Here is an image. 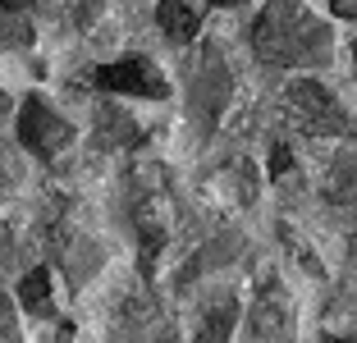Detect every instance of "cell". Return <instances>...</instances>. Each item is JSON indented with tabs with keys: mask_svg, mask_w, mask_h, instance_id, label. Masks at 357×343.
Segmentation results:
<instances>
[{
	"mask_svg": "<svg viewBox=\"0 0 357 343\" xmlns=\"http://www.w3.org/2000/svg\"><path fill=\"white\" fill-rule=\"evenodd\" d=\"M330 23L303 0H266L252 23V51L275 69H321L330 60Z\"/></svg>",
	"mask_w": 357,
	"mask_h": 343,
	"instance_id": "cell-1",
	"label": "cell"
},
{
	"mask_svg": "<svg viewBox=\"0 0 357 343\" xmlns=\"http://www.w3.org/2000/svg\"><path fill=\"white\" fill-rule=\"evenodd\" d=\"M284 105H289L294 128H303V133H312V137H339V133L353 128V124H348V114H344V105L316 83V78H298V83H289Z\"/></svg>",
	"mask_w": 357,
	"mask_h": 343,
	"instance_id": "cell-2",
	"label": "cell"
},
{
	"mask_svg": "<svg viewBox=\"0 0 357 343\" xmlns=\"http://www.w3.org/2000/svg\"><path fill=\"white\" fill-rule=\"evenodd\" d=\"M19 142L28 146V151H37L42 160H55L64 146L74 142V124H69L51 101L28 96V101L19 105Z\"/></svg>",
	"mask_w": 357,
	"mask_h": 343,
	"instance_id": "cell-3",
	"label": "cell"
},
{
	"mask_svg": "<svg viewBox=\"0 0 357 343\" xmlns=\"http://www.w3.org/2000/svg\"><path fill=\"white\" fill-rule=\"evenodd\" d=\"M92 83L101 87V92L151 96V101H165V96H169L165 73H160L151 60H142V55H124V60H115V64H101V69L92 73Z\"/></svg>",
	"mask_w": 357,
	"mask_h": 343,
	"instance_id": "cell-4",
	"label": "cell"
},
{
	"mask_svg": "<svg viewBox=\"0 0 357 343\" xmlns=\"http://www.w3.org/2000/svg\"><path fill=\"white\" fill-rule=\"evenodd\" d=\"M156 23L169 42H192L202 32V10L188 5V0H160L156 5Z\"/></svg>",
	"mask_w": 357,
	"mask_h": 343,
	"instance_id": "cell-5",
	"label": "cell"
},
{
	"mask_svg": "<svg viewBox=\"0 0 357 343\" xmlns=\"http://www.w3.org/2000/svg\"><path fill=\"white\" fill-rule=\"evenodd\" d=\"M19 307L28 316H51V270H32V275H23V284H19Z\"/></svg>",
	"mask_w": 357,
	"mask_h": 343,
	"instance_id": "cell-6",
	"label": "cell"
},
{
	"mask_svg": "<svg viewBox=\"0 0 357 343\" xmlns=\"http://www.w3.org/2000/svg\"><path fill=\"white\" fill-rule=\"evenodd\" d=\"M234 321H238V302L234 298L215 302V307L206 312V321H202V330H197V343H229Z\"/></svg>",
	"mask_w": 357,
	"mask_h": 343,
	"instance_id": "cell-7",
	"label": "cell"
},
{
	"mask_svg": "<svg viewBox=\"0 0 357 343\" xmlns=\"http://www.w3.org/2000/svg\"><path fill=\"white\" fill-rule=\"evenodd\" d=\"M326 339L330 343H357V298H339L326 312Z\"/></svg>",
	"mask_w": 357,
	"mask_h": 343,
	"instance_id": "cell-8",
	"label": "cell"
},
{
	"mask_svg": "<svg viewBox=\"0 0 357 343\" xmlns=\"http://www.w3.org/2000/svg\"><path fill=\"white\" fill-rule=\"evenodd\" d=\"M326 192H330L335 201H344V206H357V156L339 160V165L330 169V178H326Z\"/></svg>",
	"mask_w": 357,
	"mask_h": 343,
	"instance_id": "cell-9",
	"label": "cell"
},
{
	"mask_svg": "<svg viewBox=\"0 0 357 343\" xmlns=\"http://www.w3.org/2000/svg\"><path fill=\"white\" fill-rule=\"evenodd\" d=\"M289 160H294V156H289V146H275V156H271V174L280 178L284 169H289Z\"/></svg>",
	"mask_w": 357,
	"mask_h": 343,
	"instance_id": "cell-10",
	"label": "cell"
},
{
	"mask_svg": "<svg viewBox=\"0 0 357 343\" xmlns=\"http://www.w3.org/2000/svg\"><path fill=\"white\" fill-rule=\"evenodd\" d=\"M330 14H339V19H357V0H330Z\"/></svg>",
	"mask_w": 357,
	"mask_h": 343,
	"instance_id": "cell-11",
	"label": "cell"
},
{
	"mask_svg": "<svg viewBox=\"0 0 357 343\" xmlns=\"http://www.w3.org/2000/svg\"><path fill=\"white\" fill-rule=\"evenodd\" d=\"M28 5H32V0H0V19H5V14H23Z\"/></svg>",
	"mask_w": 357,
	"mask_h": 343,
	"instance_id": "cell-12",
	"label": "cell"
},
{
	"mask_svg": "<svg viewBox=\"0 0 357 343\" xmlns=\"http://www.w3.org/2000/svg\"><path fill=\"white\" fill-rule=\"evenodd\" d=\"M206 5H225V10H234V5H248V0H206Z\"/></svg>",
	"mask_w": 357,
	"mask_h": 343,
	"instance_id": "cell-13",
	"label": "cell"
},
{
	"mask_svg": "<svg viewBox=\"0 0 357 343\" xmlns=\"http://www.w3.org/2000/svg\"><path fill=\"white\" fill-rule=\"evenodd\" d=\"M353 64H357V37H353Z\"/></svg>",
	"mask_w": 357,
	"mask_h": 343,
	"instance_id": "cell-14",
	"label": "cell"
}]
</instances>
